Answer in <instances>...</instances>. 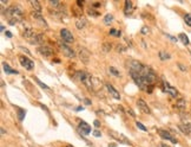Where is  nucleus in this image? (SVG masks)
I'll list each match as a JSON object with an SVG mask.
<instances>
[{"instance_id":"obj_1","label":"nucleus","mask_w":191,"mask_h":147,"mask_svg":"<svg viewBox=\"0 0 191 147\" xmlns=\"http://www.w3.org/2000/svg\"><path fill=\"white\" fill-rule=\"evenodd\" d=\"M6 14L11 18L10 19V24L14 25L17 22H20L23 19V16H24V12H23V9L18 5H13L11 7L7 9L6 11Z\"/></svg>"},{"instance_id":"obj_2","label":"nucleus","mask_w":191,"mask_h":147,"mask_svg":"<svg viewBox=\"0 0 191 147\" xmlns=\"http://www.w3.org/2000/svg\"><path fill=\"white\" fill-rule=\"evenodd\" d=\"M87 89H92L93 88V83H92V76L90 75V74H87L86 71H77L76 75H74Z\"/></svg>"},{"instance_id":"obj_3","label":"nucleus","mask_w":191,"mask_h":147,"mask_svg":"<svg viewBox=\"0 0 191 147\" xmlns=\"http://www.w3.org/2000/svg\"><path fill=\"white\" fill-rule=\"evenodd\" d=\"M140 75L143 76V79L145 80V82L148 84H152L157 81V75H156V72L150 68V66H144V69L142 70L140 72Z\"/></svg>"},{"instance_id":"obj_4","label":"nucleus","mask_w":191,"mask_h":147,"mask_svg":"<svg viewBox=\"0 0 191 147\" xmlns=\"http://www.w3.org/2000/svg\"><path fill=\"white\" fill-rule=\"evenodd\" d=\"M130 75H131V77H132L133 82H135V83L138 86V88H139V89L145 90V92H148V90H149V89H148L149 84L145 82V80L143 79V76L140 75V74L135 72V71H130Z\"/></svg>"},{"instance_id":"obj_5","label":"nucleus","mask_w":191,"mask_h":147,"mask_svg":"<svg viewBox=\"0 0 191 147\" xmlns=\"http://www.w3.org/2000/svg\"><path fill=\"white\" fill-rule=\"evenodd\" d=\"M58 45H59V48H60V50H61V52L64 53V56L65 57H67V58H74L76 57V53H74V51L70 48V46H67L66 44H64L63 42H58Z\"/></svg>"},{"instance_id":"obj_6","label":"nucleus","mask_w":191,"mask_h":147,"mask_svg":"<svg viewBox=\"0 0 191 147\" xmlns=\"http://www.w3.org/2000/svg\"><path fill=\"white\" fill-rule=\"evenodd\" d=\"M128 66H129L130 71H135V72L140 74V72H142V70L144 69V66H145V65H143V64H142L140 62H138V61L130 59V61L128 62Z\"/></svg>"},{"instance_id":"obj_7","label":"nucleus","mask_w":191,"mask_h":147,"mask_svg":"<svg viewBox=\"0 0 191 147\" xmlns=\"http://www.w3.org/2000/svg\"><path fill=\"white\" fill-rule=\"evenodd\" d=\"M109 134H110L113 139H116L117 141H119V142H123V143H126V145H130V143H131V141H130L125 135H123L122 133H117V132H115V130H110Z\"/></svg>"},{"instance_id":"obj_8","label":"nucleus","mask_w":191,"mask_h":147,"mask_svg":"<svg viewBox=\"0 0 191 147\" xmlns=\"http://www.w3.org/2000/svg\"><path fill=\"white\" fill-rule=\"evenodd\" d=\"M37 35H38V33H34V31H33L31 27H27V29L24 30V37H25L31 44H36Z\"/></svg>"},{"instance_id":"obj_9","label":"nucleus","mask_w":191,"mask_h":147,"mask_svg":"<svg viewBox=\"0 0 191 147\" xmlns=\"http://www.w3.org/2000/svg\"><path fill=\"white\" fill-rule=\"evenodd\" d=\"M60 37H61L63 42H66V43H72L74 40L72 32L70 30H67V29H61L60 30Z\"/></svg>"},{"instance_id":"obj_10","label":"nucleus","mask_w":191,"mask_h":147,"mask_svg":"<svg viewBox=\"0 0 191 147\" xmlns=\"http://www.w3.org/2000/svg\"><path fill=\"white\" fill-rule=\"evenodd\" d=\"M19 62H20V64H21L26 70H29V71H31V70L34 68V62H32V61L29 59L27 57H24V56L19 57Z\"/></svg>"},{"instance_id":"obj_11","label":"nucleus","mask_w":191,"mask_h":147,"mask_svg":"<svg viewBox=\"0 0 191 147\" xmlns=\"http://www.w3.org/2000/svg\"><path fill=\"white\" fill-rule=\"evenodd\" d=\"M78 55H79L80 61H81V62H84V63H87V62H88V59H90V57H91L90 51H88L86 48H83V46H80V48H79V52H78Z\"/></svg>"},{"instance_id":"obj_12","label":"nucleus","mask_w":191,"mask_h":147,"mask_svg":"<svg viewBox=\"0 0 191 147\" xmlns=\"http://www.w3.org/2000/svg\"><path fill=\"white\" fill-rule=\"evenodd\" d=\"M163 90H164L166 94L171 95L172 97H177V96H178V92H177V89L173 88L172 86H170V84L166 83V82H164V84H163Z\"/></svg>"},{"instance_id":"obj_13","label":"nucleus","mask_w":191,"mask_h":147,"mask_svg":"<svg viewBox=\"0 0 191 147\" xmlns=\"http://www.w3.org/2000/svg\"><path fill=\"white\" fill-rule=\"evenodd\" d=\"M38 51L44 56V57H51L53 55V50L51 46H47V45H40L38 48Z\"/></svg>"},{"instance_id":"obj_14","label":"nucleus","mask_w":191,"mask_h":147,"mask_svg":"<svg viewBox=\"0 0 191 147\" xmlns=\"http://www.w3.org/2000/svg\"><path fill=\"white\" fill-rule=\"evenodd\" d=\"M158 134L160 135V138H163V139H165V140H169V141H171V142H173V143H177L176 138H173L169 132H166V130H164V129H159V130H158Z\"/></svg>"},{"instance_id":"obj_15","label":"nucleus","mask_w":191,"mask_h":147,"mask_svg":"<svg viewBox=\"0 0 191 147\" xmlns=\"http://www.w3.org/2000/svg\"><path fill=\"white\" fill-rule=\"evenodd\" d=\"M137 106H138V108H139L144 114H151V110H150V108L148 107V104H146V102H145L144 100L139 99V100L137 101Z\"/></svg>"},{"instance_id":"obj_16","label":"nucleus","mask_w":191,"mask_h":147,"mask_svg":"<svg viewBox=\"0 0 191 147\" xmlns=\"http://www.w3.org/2000/svg\"><path fill=\"white\" fill-rule=\"evenodd\" d=\"M79 130H80L81 134L87 135V134L91 133V126L88 123H86L85 121H80V123H79Z\"/></svg>"},{"instance_id":"obj_17","label":"nucleus","mask_w":191,"mask_h":147,"mask_svg":"<svg viewBox=\"0 0 191 147\" xmlns=\"http://www.w3.org/2000/svg\"><path fill=\"white\" fill-rule=\"evenodd\" d=\"M178 128L182 130V133L184 134H190L191 133V122H184V123H179Z\"/></svg>"},{"instance_id":"obj_18","label":"nucleus","mask_w":191,"mask_h":147,"mask_svg":"<svg viewBox=\"0 0 191 147\" xmlns=\"http://www.w3.org/2000/svg\"><path fill=\"white\" fill-rule=\"evenodd\" d=\"M106 86V89L109 90V93H110V95H112L116 100H120V94L113 88V86L112 84H110V83H108V84H105Z\"/></svg>"},{"instance_id":"obj_19","label":"nucleus","mask_w":191,"mask_h":147,"mask_svg":"<svg viewBox=\"0 0 191 147\" xmlns=\"http://www.w3.org/2000/svg\"><path fill=\"white\" fill-rule=\"evenodd\" d=\"M30 5L32 6V9H33V12H37V13H41V6H40V4L37 1V0H30Z\"/></svg>"},{"instance_id":"obj_20","label":"nucleus","mask_w":191,"mask_h":147,"mask_svg":"<svg viewBox=\"0 0 191 147\" xmlns=\"http://www.w3.org/2000/svg\"><path fill=\"white\" fill-rule=\"evenodd\" d=\"M86 24H87V20H86V18H84V17H80V18L76 22V26H77L78 30L84 29V27L86 26Z\"/></svg>"},{"instance_id":"obj_21","label":"nucleus","mask_w":191,"mask_h":147,"mask_svg":"<svg viewBox=\"0 0 191 147\" xmlns=\"http://www.w3.org/2000/svg\"><path fill=\"white\" fill-rule=\"evenodd\" d=\"M32 17L37 20V22H39L41 25H44V26H46L47 27V23L43 19V17H41V13H37V12H32Z\"/></svg>"},{"instance_id":"obj_22","label":"nucleus","mask_w":191,"mask_h":147,"mask_svg":"<svg viewBox=\"0 0 191 147\" xmlns=\"http://www.w3.org/2000/svg\"><path fill=\"white\" fill-rule=\"evenodd\" d=\"M132 11H133V6H132V3L130 1V0H126L125 1V14L128 16V14H131L132 13Z\"/></svg>"},{"instance_id":"obj_23","label":"nucleus","mask_w":191,"mask_h":147,"mask_svg":"<svg viewBox=\"0 0 191 147\" xmlns=\"http://www.w3.org/2000/svg\"><path fill=\"white\" fill-rule=\"evenodd\" d=\"M178 39H179L184 45H187V44L190 43V40H189V38H187V36H186L185 33H180V35L178 36Z\"/></svg>"},{"instance_id":"obj_24","label":"nucleus","mask_w":191,"mask_h":147,"mask_svg":"<svg viewBox=\"0 0 191 147\" xmlns=\"http://www.w3.org/2000/svg\"><path fill=\"white\" fill-rule=\"evenodd\" d=\"M185 106H186V101H185L184 99H179V100L176 102V107H177L178 109H184Z\"/></svg>"},{"instance_id":"obj_25","label":"nucleus","mask_w":191,"mask_h":147,"mask_svg":"<svg viewBox=\"0 0 191 147\" xmlns=\"http://www.w3.org/2000/svg\"><path fill=\"white\" fill-rule=\"evenodd\" d=\"M3 66H4V70H5V72H6V74H18V71H17V70L11 69V66H10L9 64H6V63H4V64H3Z\"/></svg>"},{"instance_id":"obj_26","label":"nucleus","mask_w":191,"mask_h":147,"mask_svg":"<svg viewBox=\"0 0 191 147\" xmlns=\"http://www.w3.org/2000/svg\"><path fill=\"white\" fill-rule=\"evenodd\" d=\"M112 22H113V16H112V14H106V16L104 17V24L109 25V24H111Z\"/></svg>"},{"instance_id":"obj_27","label":"nucleus","mask_w":191,"mask_h":147,"mask_svg":"<svg viewBox=\"0 0 191 147\" xmlns=\"http://www.w3.org/2000/svg\"><path fill=\"white\" fill-rule=\"evenodd\" d=\"M159 58H160L162 61L169 59V58H170V53H167V52H164V51H160V52H159Z\"/></svg>"},{"instance_id":"obj_28","label":"nucleus","mask_w":191,"mask_h":147,"mask_svg":"<svg viewBox=\"0 0 191 147\" xmlns=\"http://www.w3.org/2000/svg\"><path fill=\"white\" fill-rule=\"evenodd\" d=\"M110 72L112 74L113 76H116V77H118V76H120V74H119V71L115 68V66H110Z\"/></svg>"},{"instance_id":"obj_29","label":"nucleus","mask_w":191,"mask_h":147,"mask_svg":"<svg viewBox=\"0 0 191 147\" xmlns=\"http://www.w3.org/2000/svg\"><path fill=\"white\" fill-rule=\"evenodd\" d=\"M136 126H137V127H138L140 130H143V132H146V130H148V128H146V127H145V126H144L142 122H139V121H137V122H136Z\"/></svg>"},{"instance_id":"obj_30","label":"nucleus","mask_w":191,"mask_h":147,"mask_svg":"<svg viewBox=\"0 0 191 147\" xmlns=\"http://www.w3.org/2000/svg\"><path fill=\"white\" fill-rule=\"evenodd\" d=\"M184 22H185L189 26H191V14H185V16H184Z\"/></svg>"},{"instance_id":"obj_31","label":"nucleus","mask_w":191,"mask_h":147,"mask_svg":"<svg viewBox=\"0 0 191 147\" xmlns=\"http://www.w3.org/2000/svg\"><path fill=\"white\" fill-rule=\"evenodd\" d=\"M110 35H111V36H117V37H119V36L122 35V32H120V31H116L115 29H111V30H110Z\"/></svg>"},{"instance_id":"obj_32","label":"nucleus","mask_w":191,"mask_h":147,"mask_svg":"<svg viewBox=\"0 0 191 147\" xmlns=\"http://www.w3.org/2000/svg\"><path fill=\"white\" fill-rule=\"evenodd\" d=\"M25 110H23V109H19L18 110V117H19V120H24V116H25Z\"/></svg>"},{"instance_id":"obj_33","label":"nucleus","mask_w":191,"mask_h":147,"mask_svg":"<svg viewBox=\"0 0 191 147\" xmlns=\"http://www.w3.org/2000/svg\"><path fill=\"white\" fill-rule=\"evenodd\" d=\"M111 46H112V45H111L110 43H104L103 50H104V51H110V50H111Z\"/></svg>"},{"instance_id":"obj_34","label":"nucleus","mask_w":191,"mask_h":147,"mask_svg":"<svg viewBox=\"0 0 191 147\" xmlns=\"http://www.w3.org/2000/svg\"><path fill=\"white\" fill-rule=\"evenodd\" d=\"M37 83H38V84H39V86H40L41 88H44V89H48V87H47V86H46L45 83H43V82H41L40 80H37Z\"/></svg>"},{"instance_id":"obj_35","label":"nucleus","mask_w":191,"mask_h":147,"mask_svg":"<svg viewBox=\"0 0 191 147\" xmlns=\"http://www.w3.org/2000/svg\"><path fill=\"white\" fill-rule=\"evenodd\" d=\"M88 14H91V16L96 17V16H98V12H94V10H93V9H90V10H88Z\"/></svg>"},{"instance_id":"obj_36","label":"nucleus","mask_w":191,"mask_h":147,"mask_svg":"<svg viewBox=\"0 0 191 147\" xmlns=\"http://www.w3.org/2000/svg\"><path fill=\"white\" fill-rule=\"evenodd\" d=\"M50 5H52V6H59L60 3H59V1H53V0H51V1H50Z\"/></svg>"},{"instance_id":"obj_37","label":"nucleus","mask_w":191,"mask_h":147,"mask_svg":"<svg viewBox=\"0 0 191 147\" xmlns=\"http://www.w3.org/2000/svg\"><path fill=\"white\" fill-rule=\"evenodd\" d=\"M93 135L98 138V136H100L102 134H100V132H99V130H94V132H93Z\"/></svg>"},{"instance_id":"obj_38","label":"nucleus","mask_w":191,"mask_h":147,"mask_svg":"<svg viewBox=\"0 0 191 147\" xmlns=\"http://www.w3.org/2000/svg\"><path fill=\"white\" fill-rule=\"evenodd\" d=\"M142 33H144V35L149 33V29H148V27H143V29H142Z\"/></svg>"},{"instance_id":"obj_39","label":"nucleus","mask_w":191,"mask_h":147,"mask_svg":"<svg viewBox=\"0 0 191 147\" xmlns=\"http://www.w3.org/2000/svg\"><path fill=\"white\" fill-rule=\"evenodd\" d=\"M166 37H167V38H170L172 42H177V40H178L177 38H175V37H172V36H170V35H166Z\"/></svg>"},{"instance_id":"obj_40","label":"nucleus","mask_w":191,"mask_h":147,"mask_svg":"<svg viewBox=\"0 0 191 147\" xmlns=\"http://www.w3.org/2000/svg\"><path fill=\"white\" fill-rule=\"evenodd\" d=\"M178 66H179V69H180L182 71H185V70H186V68H185L183 64H178Z\"/></svg>"},{"instance_id":"obj_41","label":"nucleus","mask_w":191,"mask_h":147,"mask_svg":"<svg viewBox=\"0 0 191 147\" xmlns=\"http://www.w3.org/2000/svg\"><path fill=\"white\" fill-rule=\"evenodd\" d=\"M128 113H129V114H130L132 117H135V116H136V114H135V113H133V110H131V109H129V110H128Z\"/></svg>"},{"instance_id":"obj_42","label":"nucleus","mask_w":191,"mask_h":147,"mask_svg":"<svg viewBox=\"0 0 191 147\" xmlns=\"http://www.w3.org/2000/svg\"><path fill=\"white\" fill-rule=\"evenodd\" d=\"M93 123H94V126H96V127H99V126H100V122H99L98 120H94V122H93Z\"/></svg>"},{"instance_id":"obj_43","label":"nucleus","mask_w":191,"mask_h":147,"mask_svg":"<svg viewBox=\"0 0 191 147\" xmlns=\"http://www.w3.org/2000/svg\"><path fill=\"white\" fill-rule=\"evenodd\" d=\"M6 36H7V37H12V33H11L10 31H6Z\"/></svg>"},{"instance_id":"obj_44","label":"nucleus","mask_w":191,"mask_h":147,"mask_svg":"<svg viewBox=\"0 0 191 147\" xmlns=\"http://www.w3.org/2000/svg\"><path fill=\"white\" fill-rule=\"evenodd\" d=\"M84 101H85V103H86V104H91V101H90V100H87V99H85Z\"/></svg>"},{"instance_id":"obj_45","label":"nucleus","mask_w":191,"mask_h":147,"mask_svg":"<svg viewBox=\"0 0 191 147\" xmlns=\"http://www.w3.org/2000/svg\"><path fill=\"white\" fill-rule=\"evenodd\" d=\"M160 147H170V146H169V145H166V143H162V145H160Z\"/></svg>"},{"instance_id":"obj_46","label":"nucleus","mask_w":191,"mask_h":147,"mask_svg":"<svg viewBox=\"0 0 191 147\" xmlns=\"http://www.w3.org/2000/svg\"><path fill=\"white\" fill-rule=\"evenodd\" d=\"M4 30H5V26L1 25V27H0V31H4Z\"/></svg>"},{"instance_id":"obj_47","label":"nucleus","mask_w":191,"mask_h":147,"mask_svg":"<svg viewBox=\"0 0 191 147\" xmlns=\"http://www.w3.org/2000/svg\"><path fill=\"white\" fill-rule=\"evenodd\" d=\"M77 110H83V107H77Z\"/></svg>"},{"instance_id":"obj_48","label":"nucleus","mask_w":191,"mask_h":147,"mask_svg":"<svg viewBox=\"0 0 191 147\" xmlns=\"http://www.w3.org/2000/svg\"><path fill=\"white\" fill-rule=\"evenodd\" d=\"M5 133H6V132H5V129H4V128H1V134H5Z\"/></svg>"},{"instance_id":"obj_49","label":"nucleus","mask_w":191,"mask_h":147,"mask_svg":"<svg viewBox=\"0 0 191 147\" xmlns=\"http://www.w3.org/2000/svg\"><path fill=\"white\" fill-rule=\"evenodd\" d=\"M109 147H116V146H115V145H110Z\"/></svg>"}]
</instances>
